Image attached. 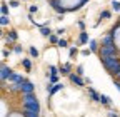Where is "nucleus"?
Instances as JSON below:
<instances>
[{"instance_id":"obj_24","label":"nucleus","mask_w":120,"mask_h":117,"mask_svg":"<svg viewBox=\"0 0 120 117\" xmlns=\"http://www.w3.org/2000/svg\"><path fill=\"white\" fill-rule=\"evenodd\" d=\"M28 52H30V55H32V57H35V58L38 57V50H37L35 47H30V49H28Z\"/></svg>"},{"instance_id":"obj_4","label":"nucleus","mask_w":120,"mask_h":117,"mask_svg":"<svg viewBox=\"0 0 120 117\" xmlns=\"http://www.w3.org/2000/svg\"><path fill=\"white\" fill-rule=\"evenodd\" d=\"M19 87H20V92L22 94H32V92H35V85L32 82H28V80H25L23 84H19Z\"/></svg>"},{"instance_id":"obj_38","label":"nucleus","mask_w":120,"mask_h":117,"mask_svg":"<svg viewBox=\"0 0 120 117\" xmlns=\"http://www.w3.org/2000/svg\"><path fill=\"white\" fill-rule=\"evenodd\" d=\"M79 27H80V28H82V30H85V23H83V22H82V20H80V22H79Z\"/></svg>"},{"instance_id":"obj_10","label":"nucleus","mask_w":120,"mask_h":117,"mask_svg":"<svg viewBox=\"0 0 120 117\" xmlns=\"http://www.w3.org/2000/svg\"><path fill=\"white\" fill-rule=\"evenodd\" d=\"M98 102H100L102 105H107V107H110V105H112V99H110L109 95H105V94H100Z\"/></svg>"},{"instance_id":"obj_39","label":"nucleus","mask_w":120,"mask_h":117,"mask_svg":"<svg viewBox=\"0 0 120 117\" xmlns=\"http://www.w3.org/2000/svg\"><path fill=\"white\" fill-rule=\"evenodd\" d=\"M85 84H88V85H92V79H90V77H87V79H85Z\"/></svg>"},{"instance_id":"obj_12","label":"nucleus","mask_w":120,"mask_h":117,"mask_svg":"<svg viewBox=\"0 0 120 117\" xmlns=\"http://www.w3.org/2000/svg\"><path fill=\"white\" fill-rule=\"evenodd\" d=\"M64 89V84L62 82H58V84H55L53 87H52V89H50V92H49V95H55L58 90H62Z\"/></svg>"},{"instance_id":"obj_25","label":"nucleus","mask_w":120,"mask_h":117,"mask_svg":"<svg viewBox=\"0 0 120 117\" xmlns=\"http://www.w3.org/2000/svg\"><path fill=\"white\" fill-rule=\"evenodd\" d=\"M49 69H50V75H57V74H58V67H55V65H49Z\"/></svg>"},{"instance_id":"obj_36","label":"nucleus","mask_w":120,"mask_h":117,"mask_svg":"<svg viewBox=\"0 0 120 117\" xmlns=\"http://www.w3.org/2000/svg\"><path fill=\"white\" fill-rule=\"evenodd\" d=\"M10 5H12V7H19L20 4H19V0H12V2H10Z\"/></svg>"},{"instance_id":"obj_3","label":"nucleus","mask_w":120,"mask_h":117,"mask_svg":"<svg viewBox=\"0 0 120 117\" xmlns=\"http://www.w3.org/2000/svg\"><path fill=\"white\" fill-rule=\"evenodd\" d=\"M49 5H50V7L57 12V13H60V15H64L65 12H68V10L64 7V4L60 2V0H49Z\"/></svg>"},{"instance_id":"obj_2","label":"nucleus","mask_w":120,"mask_h":117,"mask_svg":"<svg viewBox=\"0 0 120 117\" xmlns=\"http://www.w3.org/2000/svg\"><path fill=\"white\" fill-rule=\"evenodd\" d=\"M115 55H117V49L115 47H103V45H100V49H98V57L100 58L115 57Z\"/></svg>"},{"instance_id":"obj_7","label":"nucleus","mask_w":120,"mask_h":117,"mask_svg":"<svg viewBox=\"0 0 120 117\" xmlns=\"http://www.w3.org/2000/svg\"><path fill=\"white\" fill-rule=\"evenodd\" d=\"M12 74H13V70H12L10 67H7L5 64H2V74H0V77H2V82H5V80H8Z\"/></svg>"},{"instance_id":"obj_27","label":"nucleus","mask_w":120,"mask_h":117,"mask_svg":"<svg viewBox=\"0 0 120 117\" xmlns=\"http://www.w3.org/2000/svg\"><path fill=\"white\" fill-rule=\"evenodd\" d=\"M49 82H50V84H53V85H55V84H58V75H50V77H49Z\"/></svg>"},{"instance_id":"obj_34","label":"nucleus","mask_w":120,"mask_h":117,"mask_svg":"<svg viewBox=\"0 0 120 117\" xmlns=\"http://www.w3.org/2000/svg\"><path fill=\"white\" fill-rule=\"evenodd\" d=\"M113 84H115V87H117V90L120 92V80H117V79H113Z\"/></svg>"},{"instance_id":"obj_30","label":"nucleus","mask_w":120,"mask_h":117,"mask_svg":"<svg viewBox=\"0 0 120 117\" xmlns=\"http://www.w3.org/2000/svg\"><path fill=\"white\" fill-rule=\"evenodd\" d=\"M90 54H92V50H90V49H83V50H82V55H83V57H88Z\"/></svg>"},{"instance_id":"obj_20","label":"nucleus","mask_w":120,"mask_h":117,"mask_svg":"<svg viewBox=\"0 0 120 117\" xmlns=\"http://www.w3.org/2000/svg\"><path fill=\"white\" fill-rule=\"evenodd\" d=\"M77 54H79V49H77V47H72V49L68 50V55H70V58L77 57Z\"/></svg>"},{"instance_id":"obj_8","label":"nucleus","mask_w":120,"mask_h":117,"mask_svg":"<svg viewBox=\"0 0 120 117\" xmlns=\"http://www.w3.org/2000/svg\"><path fill=\"white\" fill-rule=\"evenodd\" d=\"M8 82H12V84H23V82H25V77L13 72V74L10 75V79H8Z\"/></svg>"},{"instance_id":"obj_21","label":"nucleus","mask_w":120,"mask_h":117,"mask_svg":"<svg viewBox=\"0 0 120 117\" xmlns=\"http://www.w3.org/2000/svg\"><path fill=\"white\" fill-rule=\"evenodd\" d=\"M8 22H10L8 15H2V17H0V23H2L4 27H5V25H8Z\"/></svg>"},{"instance_id":"obj_6","label":"nucleus","mask_w":120,"mask_h":117,"mask_svg":"<svg viewBox=\"0 0 120 117\" xmlns=\"http://www.w3.org/2000/svg\"><path fill=\"white\" fill-rule=\"evenodd\" d=\"M68 79H70L72 84H75L77 87H83V85H85V79H82L79 74H73V72H72V74L68 75Z\"/></svg>"},{"instance_id":"obj_1","label":"nucleus","mask_w":120,"mask_h":117,"mask_svg":"<svg viewBox=\"0 0 120 117\" xmlns=\"http://www.w3.org/2000/svg\"><path fill=\"white\" fill-rule=\"evenodd\" d=\"M100 62H102V65L105 67V70H107L112 77H115L118 72H120V58H117V57L100 58Z\"/></svg>"},{"instance_id":"obj_35","label":"nucleus","mask_w":120,"mask_h":117,"mask_svg":"<svg viewBox=\"0 0 120 117\" xmlns=\"http://www.w3.org/2000/svg\"><path fill=\"white\" fill-rule=\"evenodd\" d=\"M64 32H65V28H64V27H60V28H57V35H62Z\"/></svg>"},{"instance_id":"obj_16","label":"nucleus","mask_w":120,"mask_h":117,"mask_svg":"<svg viewBox=\"0 0 120 117\" xmlns=\"http://www.w3.org/2000/svg\"><path fill=\"white\" fill-rule=\"evenodd\" d=\"M22 114L23 117H40V112H35V110H23Z\"/></svg>"},{"instance_id":"obj_15","label":"nucleus","mask_w":120,"mask_h":117,"mask_svg":"<svg viewBox=\"0 0 120 117\" xmlns=\"http://www.w3.org/2000/svg\"><path fill=\"white\" fill-rule=\"evenodd\" d=\"M17 30H10L8 32V35H7V42H15V40H17Z\"/></svg>"},{"instance_id":"obj_37","label":"nucleus","mask_w":120,"mask_h":117,"mask_svg":"<svg viewBox=\"0 0 120 117\" xmlns=\"http://www.w3.org/2000/svg\"><path fill=\"white\" fill-rule=\"evenodd\" d=\"M8 54H10V50H8V52H7V50H4V52H2V57H4V58H7V57H8Z\"/></svg>"},{"instance_id":"obj_18","label":"nucleus","mask_w":120,"mask_h":117,"mask_svg":"<svg viewBox=\"0 0 120 117\" xmlns=\"http://www.w3.org/2000/svg\"><path fill=\"white\" fill-rule=\"evenodd\" d=\"M22 65L27 70H30V69H32V62H30V58H22Z\"/></svg>"},{"instance_id":"obj_40","label":"nucleus","mask_w":120,"mask_h":117,"mask_svg":"<svg viewBox=\"0 0 120 117\" xmlns=\"http://www.w3.org/2000/svg\"><path fill=\"white\" fill-rule=\"evenodd\" d=\"M113 79H117V80H120V72H118V74H117V75H115Z\"/></svg>"},{"instance_id":"obj_32","label":"nucleus","mask_w":120,"mask_h":117,"mask_svg":"<svg viewBox=\"0 0 120 117\" xmlns=\"http://www.w3.org/2000/svg\"><path fill=\"white\" fill-rule=\"evenodd\" d=\"M107 117H120V115H118V114H117L115 110H110V112L107 114Z\"/></svg>"},{"instance_id":"obj_22","label":"nucleus","mask_w":120,"mask_h":117,"mask_svg":"<svg viewBox=\"0 0 120 117\" xmlns=\"http://www.w3.org/2000/svg\"><path fill=\"white\" fill-rule=\"evenodd\" d=\"M112 10H113V12H118V10H120V2L113 0V2H112Z\"/></svg>"},{"instance_id":"obj_5","label":"nucleus","mask_w":120,"mask_h":117,"mask_svg":"<svg viewBox=\"0 0 120 117\" xmlns=\"http://www.w3.org/2000/svg\"><path fill=\"white\" fill-rule=\"evenodd\" d=\"M102 45H103V47H115V37H113V34L103 35V39H102Z\"/></svg>"},{"instance_id":"obj_9","label":"nucleus","mask_w":120,"mask_h":117,"mask_svg":"<svg viewBox=\"0 0 120 117\" xmlns=\"http://www.w3.org/2000/svg\"><path fill=\"white\" fill-rule=\"evenodd\" d=\"M88 99L92 100V102H98V99H100V94L95 90V89H92V87H88Z\"/></svg>"},{"instance_id":"obj_23","label":"nucleus","mask_w":120,"mask_h":117,"mask_svg":"<svg viewBox=\"0 0 120 117\" xmlns=\"http://www.w3.org/2000/svg\"><path fill=\"white\" fill-rule=\"evenodd\" d=\"M110 15H112V13H110L109 10H102V13H100V19H110Z\"/></svg>"},{"instance_id":"obj_29","label":"nucleus","mask_w":120,"mask_h":117,"mask_svg":"<svg viewBox=\"0 0 120 117\" xmlns=\"http://www.w3.org/2000/svg\"><path fill=\"white\" fill-rule=\"evenodd\" d=\"M75 74H79V75L82 77V75H83V65H79V67H77V72H75Z\"/></svg>"},{"instance_id":"obj_14","label":"nucleus","mask_w":120,"mask_h":117,"mask_svg":"<svg viewBox=\"0 0 120 117\" xmlns=\"http://www.w3.org/2000/svg\"><path fill=\"white\" fill-rule=\"evenodd\" d=\"M58 74H62V75H70L72 72H70V69H68L67 65H60V67H58Z\"/></svg>"},{"instance_id":"obj_31","label":"nucleus","mask_w":120,"mask_h":117,"mask_svg":"<svg viewBox=\"0 0 120 117\" xmlns=\"http://www.w3.org/2000/svg\"><path fill=\"white\" fill-rule=\"evenodd\" d=\"M22 50H23V49H22L20 45H15V47H13V52H15V54H22Z\"/></svg>"},{"instance_id":"obj_17","label":"nucleus","mask_w":120,"mask_h":117,"mask_svg":"<svg viewBox=\"0 0 120 117\" xmlns=\"http://www.w3.org/2000/svg\"><path fill=\"white\" fill-rule=\"evenodd\" d=\"M98 49H100V45L97 43V40H90V50H92V52H97V54H98Z\"/></svg>"},{"instance_id":"obj_19","label":"nucleus","mask_w":120,"mask_h":117,"mask_svg":"<svg viewBox=\"0 0 120 117\" xmlns=\"http://www.w3.org/2000/svg\"><path fill=\"white\" fill-rule=\"evenodd\" d=\"M57 45H58L60 49H67V47H68V43H67V40H65V39H60Z\"/></svg>"},{"instance_id":"obj_26","label":"nucleus","mask_w":120,"mask_h":117,"mask_svg":"<svg viewBox=\"0 0 120 117\" xmlns=\"http://www.w3.org/2000/svg\"><path fill=\"white\" fill-rule=\"evenodd\" d=\"M49 40H50V43H55V45H57V43H58V40H60V39H58L57 35H53V34H52V35L49 37Z\"/></svg>"},{"instance_id":"obj_33","label":"nucleus","mask_w":120,"mask_h":117,"mask_svg":"<svg viewBox=\"0 0 120 117\" xmlns=\"http://www.w3.org/2000/svg\"><path fill=\"white\" fill-rule=\"evenodd\" d=\"M28 10H30V13H35V12L38 10V7H37V5H30V8H28Z\"/></svg>"},{"instance_id":"obj_13","label":"nucleus","mask_w":120,"mask_h":117,"mask_svg":"<svg viewBox=\"0 0 120 117\" xmlns=\"http://www.w3.org/2000/svg\"><path fill=\"white\" fill-rule=\"evenodd\" d=\"M40 34H42L43 37H50V35H52V30H50V27L43 25V27H40Z\"/></svg>"},{"instance_id":"obj_28","label":"nucleus","mask_w":120,"mask_h":117,"mask_svg":"<svg viewBox=\"0 0 120 117\" xmlns=\"http://www.w3.org/2000/svg\"><path fill=\"white\" fill-rule=\"evenodd\" d=\"M2 15H8V5L5 2L2 4Z\"/></svg>"},{"instance_id":"obj_11","label":"nucleus","mask_w":120,"mask_h":117,"mask_svg":"<svg viewBox=\"0 0 120 117\" xmlns=\"http://www.w3.org/2000/svg\"><path fill=\"white\" fill-rule=\"evenodd\" d=\"M79 43H80V45L88 43V32H85V30L80 32V35H79Z\"/></svg>"}]
</instances>
